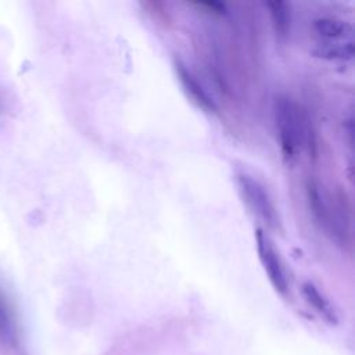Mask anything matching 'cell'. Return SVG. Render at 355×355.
Segmentation results:
<instances>
[{
  "instance_id": "obj_4",
  "label": "cell",
  "mask_w": 355,
  "mask_h": 355,
  "mask_svg": "<svg viewBox=\"0 0 355 355\" xmlns=\"http://www.w3.org/2000/svg\"><path fill=\"white\" fill-rule=\"evenodd\" d=\"M255 241H257V251L259 261L262 263V268L272 284V287L280 294L287 295L288 291V279L284 269V265L282 262V258L279 257L277 251L275 250L273 244L270 243L269 237L258 229L255 233Z\"/></svg>"
},
{
  "instance_id": "obj_5",
  "label": "cell",
  "mask_w": 355,
  "mask_h": 355,
  "mask_svg": "<svg viewBox=\"0 0 355 355\" xmlns=\"http://www.w3.org/2000/svg\"><path fill=\"white\" fill-rule=\"evenodd\" d=\"M313 29L320 43H340L354 40V28L348 21L336 17H319L313 21Z\"/></svg>"
},
{
  "instance_id": "obj_6",
  "label": "cell",
  "mask_w": 355,
  "mask_h": 355,
  "mask_svg": "<svg viewBox=\"0 0 355 355\" xmlns=\"http://www.w3.org/2000/svg\"><path fill=\"white\" fill-rule=\"evenodd\" d=\"M175 71H176V75L179 78L182 87L184 89L187 96L191 98V101H194L198 107H201L202 110H205L208 112L216 111L215 101L212 100V97H209L207 90L197 80V78L191 73V71L189 68H186V65H183L180 61L176 60Z\"/></svg>"
},
{
  "instance_id": "obj_9",
  "label": "cell",
  "mask_w": 355,
  "mask_h": 355,
  "mask_svg": "<svg viewBox=\"0 0 355 355\" xmlns=\"http://www.w3.org/2000/svg\"><path fill=\"white\" fill-rule=\"evenodd\" d=\"M275 32L280 40H284L290 33V8L283 1H268Z\"/></svg>"
},
{
  "instance_id": "obj_7",
  "label": "cell",
  "mask_w": 355,
  "mask_h": 355,
  "mask_svg": "<svg viewBox=\"0 0 355 355\" xmlns=\"http://www.w3.org/2000/svg\"><path fill=\"white\" fill-rule=\"evenodd\" d=\"M301 293L306 304L329 324L336 326L338 323V315L327 300V297L311 282H305L301 286Z\"/></svg>"
},
{
  "instance_id": "obj_3",
  "label": "cell",
  "mask_w": 355,
  "mask_h": 355,
  "mask_svg": "<svg viewBox=\"0 0 355 355\" xmlns=\"http://www.w3.org/2000/svg\"><path fill=\"white\" fill-rule=\"evenodd\" d=\"M308 193V201L311 211L316 219V222L320 225V227L336 241L341 243L343 237L345 234V230L343 229V222L338 216V212L334 207H331L326 193L320 189L318 183H308L306 186Z\"/></svg>"
},
{
  "instance_id": "obj_2",
  "label": "cell",
  "mask_w": 355,
  "mask_h": 355,
  "mask_svg": "<svg viewBox=\"0 0 355 355\" xmlns=\"http://www.w3.org/2000/svg\"><path fill=\"white\" fill-rule=\"evenodd\" d=\"M236 183L241 198L250 208V211L262 222L268 223L269 227H279L280 220L277 209L265 186L258 179L245 172L236 173Z\"/></svg>"
},
{
  "instance_id": "obj_1",
  "label": "cell",
  "mask_w": 355,
  "mask_h": 355,
  "mask_svg": "<svg viewBox=\"0 0 355 355\" xmlns=\"http://www.w3.org/2000/svg\"><path fill=\"white\" fill-rule=\"evenodd\" d=\"M275 121L283 158L291 164L297 158L304 139L302 118L295 103L288 97H277L275 101Z\"/></svg>"
},
{
  "instance_id": "obj_8",
  "label": "cell",
  "mask_w": 355,
  "mask_h": 355,
  "mask_svg": "<svg viewBox=\"0 0 355 355\" xmlns=\"http://www.w3.org/2000/svg\"><path fill=\"white\" fill-rule=\"evenodd\" d=\"M313 53L326 60L349 61L354 58V40L340 43H319Z\"/></svg>"
}]
</instances>
